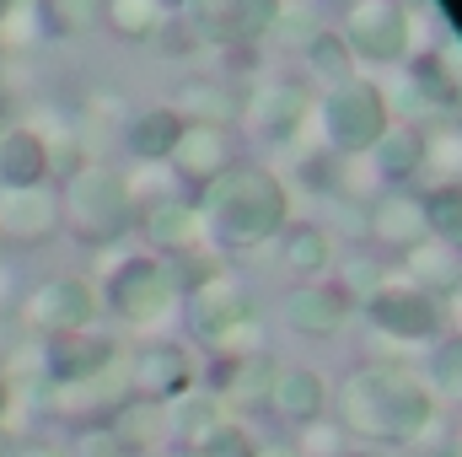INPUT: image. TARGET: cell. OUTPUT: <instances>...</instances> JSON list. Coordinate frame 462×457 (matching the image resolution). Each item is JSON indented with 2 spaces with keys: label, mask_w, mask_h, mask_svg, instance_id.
<instances>
[{
  "label": "cell",
  "mask_w": 462,
  "mask_h": 457,
  "mask_svg": "<svg viewBox=\"0 0 462 457\" xmlns=\"http://www.w3.org/2000/svg\"><path fill=\"white\" fill-rule=\"evenodd\" d=\"M334 420L349 431V442L387 452V447H409L430 431L436 398L414 366L365 360V366L345 371V382L334 393Z\"/></svg>",
  "instance_id": "6da1fadb"
},
{
  "label": "cell",
  "mask_w": 462,
  "mask_h": 457,
  "mask_svg": "<svg viewBox=\"0 0 462 457\" xmlns=\"http://www.w3.org/2000/svg\"><path fill=\"white\" fill-rule=\"evenodd\" d=\"M205 210V231L210 247L231 258V253H253L263 242H274L285 221H291V189L285 178H274V167L263 162H236L226 178H216L199 194Z\"/></svg>",
  "instance_id": "7a4b0ae2"
},
{
  "label": "cell",
  "mask_w": 462,
  "mask_h": 457,
  "mask_svg": "<svg viewBox=\"0 0 462 457\" xmlns=\"http://www.w3.org/2000/svg\"><path fill=\"white\" fill-rule=\"evenodd\" d=\"M97 307H108V318L124 323V329H134L140 340H151L162 323L178 318L183 291H178L167 258H156V253H114L108 269H103Z\"/></svg>",
  "instance_id": "3957f363"
},
{
  "label": "cell",
  "mask_w": 462,
  "mask_h": 457,
  "mask_svg": "<svg viewBox=\"0 0 462 457\" xmlns=\"http://www.w3.org/2000/svg\"><path fill=\"white\" fill-rule=\"evenodd\" d=\"M60 231L81 247H114L124 231H134V205L124 189V173L108 162H87L60 183Z\"/></svg>",
  "instance_id": "277c9868"
},
{
  "label": "cell",
  "mask_w": 462,
  "mask_h": 457,
  "mask_svg": "<svg viewBox=\"0 0 462 457\" xmlns=\"http://www.w3.org/2000/svg\"><path fill=\"white\" fill-rule=\"evenodd\" d=\"M312 118L323 129V151L328 156H365L387 124H393V103L387 92L371 81V76H349L339 87H328L318 103H312Z\"/></svg>",
  "instance_id": "5b68a950"
},
{
  "label": "cell",
  "mask_w": 462,
  "mask_h": 457,
  "mask_svg": "<svg viewBox=\"0 0 462 457\" xmlns=\"http://www.w3.org/2000/svg\"><path fill=\"white\" fill-rule=\"evenodd\" d=\"M97 285L87 275H43L22 302H16V329L22 334H38V340H54V334H76V329H92L97 323Z\"/></svg>",
  "instance_id": "8992f818"
},
{
  "label": "cell",
  "mask_w": 462,
  "mask_h": 457,
  "mask_svg": "<svg viewBox=\"0 0 462 457\" xmlns=\"http://www.w3.org/2000/svg\"><path fill=\"white\" fill-rule=\"evenodd\" d=\"M355 65H403L414 54V11L398 0H345V27Z\"/></svg>",
  "instance_id": "52a82bcc"
},
{
  "label": "cell",
  "mask_w": 462,
  "mask_h": 457,
  "mask_svg": "<svg viewBox=\"0 0 462 457\" xmlns=\"http://www.w3.org/2000/svg\"><path fill=\"white\" fill-rule=\"evenodd\" d=\"M360 312H365V323L382 340H393V344H430L447 334V307L436 296H425L420 285H409L398 269H393V280L376 296L360 302Z\"/></svg>",
  "instance_id": "ba28073f"
},
{
  "label": "cell",
  "mask_w": 462,
  "mask_h": 457,
  "mask_svg": "<svg viewBox=\"0 0 462 457\" xmlns=\"http://www.w3.org/2000/svg\"><path fill=\"white\" fill-rule=\"evenodd\" d=\"M236 118L258 145H291L312 124V92L296 76H263L247 98H236Z\"/></svg>",
  "instance_id": "9c48e42d"
},
{
  "label": "cell",
  "mask_w": 462,
  "mask_h": 457,
  "mask_svg": "<svg viewBox=\"0 0 462 457\" xmlns=\"http://www.w3.org/2000/svg\"><path fill=\"white\" fill-rule=\"evenodd\" d=\"M285 0H189L178 16L194 27L199 43L216 49H263Z\"/></svg>",
  "instance_id": "30bf717a"
},
{
  "label": "cell",
  "mask_w": 462,
  "mask_h": 457,
  "mask_svg": "<svg viewBox=\"0 0 462 457\" xmlns=\"http://www.w3.org/2000/svg\"><path fill=\"white\" fill-rule=\"evenodd\" d=\"M129 398H134V387H129V371H124V355H118L114 366L97 371V377L65 382V387H43L38 393V409L54 415L60 425L87 431V425H108V415H118Z\"/></svg>",
  "instance_id": "8fae6325"
},
{
  "label": "cell",
  "mask_w": 462,
  "mask_h": 457,
  "mask_svg": "<svg viewBox=\"0 0 462 457\" xmlns=\"http://www.w3.org/2000/svg\"><path fill=\"white\" fill-rule=\"evenodd\" d=\"M124 371H129L134 398H145V404H172L189 387H199V355L183 340H167V334L140 340V350L124 360Z\"/></svg>",
  "instance_id": "7c38bea8"
},
{
  "label": "cell",
  "mask_w": 462,
  "mask_h": 457,
  "mask_svg": "<svg viewBox=\"0 0 462 457\" xmlns=\"http://www.w3.org/2000/svg\"><path fill=\"white\" fill-rule=\"evenodd\" d=\"M167 167L183 183V194L199 200L216 178H226L231 167H236V135H231V124H183Z\"/></svg>",
  "instance_id": "4fadbf2b"
},
{
  "label": "cell",
  "mask_w": 462,
  "mask_h": 457,
  "mask_svg": "<svg viewBox=\"0 0 462 457\" xmlns=\"http://www.w3.org/2000/svg\"><path fill=\"white\" fill-rule=\"evenodd\" d=\"M360 231H365V247H371V253H382V258H403L414 242L430 237L425 200L409 194V189H382L376 200H365V210H360Z\"/></svg>",
  "instance_id": "5bb4252c"
},
{
  "label": "cell",
  "mask_w": 462,
  "mask_h": 457,
  "mask_svg": "<svg viewBox=\"0 0 462 457\" xmlns=\"http://www.w3.org/2000/svg\"><path fill=\"white\" fill-rule=\"evenodd\" d=\"M178 312H183V323H189V334H194V340L210 344L221 329H231L236 318H247V312H253V296H247V285L231 275L226 264H216L199 285H189V291H183V307H178Z\"/></svg>",
  "instance_id": "9a60e30c"
},
{
  "label": "cell",
  "mask_w": 462,
  "mask_h": 457,
  "mask_svg": "<svg viewBox=\"0 0 462 457\" xmlns=\"http://www.w3.org/2000/svg\"><path fill=\"white\" fill-rule=\"evenodd\" d=\"M134 227L145 231V253H156V258L210 253L205 210H199V200H189V194H178V200H162V205L140 210V216H134Z\"/></svg>",
  "instance_id": "2e32d148"
},
{
  "label": "cell",
  "mask_w": 462,
  "mask_h": 457,
  "mask_svg": "<svg viewBox=\"0 0 462 457\" xmlns=\"http://www.w3.org/2000/svg\"><path fill=\"white\" fill-rule=\"evenodd\" d=\"M349 318H355V302H349L334 280H307V285H296V291L280 302V323H285L296 340H318V344L339 340L349 329Z\"/></svg>",
  "instance_id": "e0dca14e"
},
{
  "label": "cell",
  "mask_w": 462,
  "mask_h": 457,
  "mask_svg": "<svg viewBox=\"0 0 462 457\" xmlns=\"http://www.w3.org/2000/svg\"><path fill=\"white\" fill-rule=\"evenodd\" d=\"M118 360V340L103 329H76V334H54L43 340V387H65L81 377H97Z\"/></svg>",
  "instance_id": "ac0fdd59"
},
{
  "label": "cell",
  "mask_w": 462,
  "mask_h": 457,
  "mask_svg": "<svg viewBox=\"0 0 462 457\" xmlns=\"http://www.w3.org/2000/svg\"><path fill=\"white\" fill-rule=\"evenodd\" d=\"M60 231L54 189H0V242L11 247H43Z\"/></svg>",
  "instance_id": "d6986e66"
},
{
  "label": "cell",
  "mask_w": 462,
  "mask_h": 457,
  "mask_svg": "<svg viewBox=\"0 0 462 457\" xmlns=\"http://www.w3.org/2000/svg\"><path fill=\"white\" fill-rule=\"evenodd\" d=\"M263 415H280L285 425L318 420V415H328V382H323L312 366H274Z\"/></svg>",
  "instance_id": "ffe728a7"
},
{
  "label": "cell",
  "mask_w": 462,
  "mask_h": 457,
  "mask_svg": "<svg viewBox=\"0 0 462 457\" xmlns=\"http://www.w3.org/2000/svg\"><path fill=\"white\" fill-rule=\"evenodd\" d=\"M382 189H409L425 173V129L420 124H387V135L365 151Z\"/></svg>",
  "instance_id": "44dd1931"
},
{
  "label": "cell",
  "mask_w": 462,
  "mask_h": 457,
  "mask_svg": "<svg viewBox=\"0 0 462 457\" xmlns=\"http://www.w3.org/2000/svg\"><path fill=\"white\" fill-rule=\"evenodd\" d=\"M0 189H49V145L22 124H0Z\"/></svg>",
  "instance_id": "7402d4cb"
},
{
  "label": "cell",
  "mask_w": 462,
  "mask_h": 457,
  "mask_svg": "<svg viewBox=\"0 0 462 457\" xmlns=\"http://www.w3.org/2000/svg\"><path fill=\"white\" fill-rule=\"evenodd\" d=\"M274 242H280L285 275H296L301 285H307V280H328V269H334V258H339L334 231L318 227V221H285V231H280Z\"/></svg>",
  "instance_id": "603a6c76"
},
{
  "label": "cell",
  "mask_w": 462,
  "mask_h": 457,
  "mask_svg": "<svg viewBox=\"0 0 462 457\" xmlns=\"http://www.w3.org/2000/svg\"><path fill=\"white\" fill-rule=\"evenodd\" d=\"M178 135H183V118L172 114L167 103H156V108H134V114L124 118L118 145L129 151V162H167L172 145H178Z\"/></svg>",
  "instance_id": "cb8c5ba5"
},
{
  "label": "cell",
  "mask_w": 462,
  "mask_h": 457,
  "mask_svg": "<svg viewBox=\"0 0 462 457\" xmlns=\"http://www.w3.org/2000/svg\"><path fill=\"white\" fill-rule=\"evenodd\" d=\"M457 264H462V253H457V247H447V242H436V237H425V242H414L403 258H393V269H398L409 285H420L425 296H436V302H447V296H452Z\"/></svg>",
  "instance_id": "d4e9b609"
},
{
  "label": "cell",
  "mask_w": 462,
  "mask_h": 457,
  "mask_svg": "<svg viewBox=\"0 0 462 457\" xmlns=\"http://www.w3.org/2000/svg\"><path fill=\"white\" fill-rule=\"evenodd\" d=\"M409 87H414V98H420L430 114H457L462 108V76L452 70L447 49L409 54Z\"/></svg>",
  "instance_id": "484cf974"
},
{
  "label": "cell",
  "mask_w": 462,
  "mask_h": 457,
  "mask_svg": "<svg viewBox=\"0 0 462 457\" xmlns=\"http://www.w3.org/2000/svg\"><path fill=\"white\" fill-rule=\"evenodd\" d=\"M108 436L118 442L124 457H145L167 447V409L162 404H145V398H129L118 415H108Z\"/></svg>",
  "instance_id": "4316f807"
},
{
  "label": "cell",
  "mask_w": 462,
  "mask_h": 457,
  "mask_svg": "<svg viewBox=\"0 0 462 457\" xmlns=\"http://www.w3.org/2000/svg\"><path fill=\"white\" fill-rule=\"evenodd\" d=\"M162 409H167V447H199L226 420V404L216 393H205V387H189L183 398H172Z\"/></svg>",
  "instance_id": "83f0119b"
},
{
  "label": "cell",
  "mask_w": 462,
  "mask_h": 457,
  "mask_svg": "<svg viewBox=\"0 0 462 457\" xmlns=\"http://www.w3.org/2000/svg\"><path fill=\"white\" fill-rule=\"evenodd\" d=\"M167 108L183 118V124H231L236 118V92H231V81H221V76H189Z\"/></svg>",
  "instance_id": "f1b7e54d"
},
{
  "label": "cell",
  "mask_w": 462,
  "mask_h": 457,
  "mask_svg": "<svg viewBox=\"0 0 462 457\" xmlns=\"http://www.w3.org/2000/svg\"><path fill=\"white\" fill-rule=\"evenodd\" d=\"M425 387H430V398L436 404H452L462 409V329L457 334H441V340H430V360H425Z\"/></svg>",
  "instance_id": "f546056e"
},
{
  "label": "cell",
  "mask_w": 462,
  "mask_h": 457,
  "mask_svg": "<svg viewBox=\"0 0 462 457\" xmlns=\"http://www.w3.org/2000/svg\"><path fill=\"white\" fill-rule=\"evenodd\" d=\"M269 377H274V360H269V355L236 360V371H231L226 393H221L226 415H263V404H269Z\"/></svg>",
  "instance_id": "4dcf8cb0"
},
{
  "label": "cell",
  "mask_w": 462,
  "mask_h": 457,
  "mask_svg": "<svg viewBox=\"0 0 462 457\" xmlns=\"http://www.w3.org/2000/svg\"><path fill=\"white\" fill-rule=\"evenodd\" d=\"M301 60L312 65V76L323 81V92H328V87H339V81H349V76H360V70H355V54H349V43L339 38V27H318V33L307 38Z\"/></svg>",
  "instance_id": "1f68e13d"
},
{
  "label": "cell",
  "mask_w": 462,
  "mask_h": 457,
  "mask_svg": "<svg viewBox=\"0 0 462 457\" xmlns=\"http://www.w3.org/2000/svg\"><path fill=\"white\" fill-rule=\"evenodd\" d=\"M339 264V291H345L349 302L360 307L365 296H376L387 280H393V258H382V253H371V247H355V253H345V258H334Z\"/></svg>",
  "instance_id": "d6a6232c"
},
{
  "label": "cell",
  "mask_w": 462,
  "mask_h": 457,
  "mask_svg": "<svg viewBox=\"0 0 462 457\" xmlns=\"http://www.w3.org/2000/svg\"><path fill=\"white\" fill-rule=\"evenodd\" d=\"M167 11L156 0H103V27L114 38H129V43H151L162 33Z\"/></svg>",
  "instance_id": "836d02e7"
},
{
  "label": "cell",
  "mask_w": 462,
  "mask_h": 457,
  "mask_svg": "<svg viewBox=\"0 0 462 457\" xmlns=\"http://www.w3.org/2000/svg\"><path fill=\"white\" fill-rule=\"evenodd\" d=\"M124 189H129L134 216L151 210V205H162V200H178V194H183V183L172 178L167 162H129V167H124Z\"/></svg>",
  "instance_id": "e575fe53"
},
{
  "label": "cell",
  "mask_w": 462,
  "mask_h": 457,
  "mask_svg": "<svg viewBox=\"0 0 462 457\" xmlns=\"http://www.w3.org/2000/svg\"><path fill=\"white\" fill-rule=\"evenodd\" d=\"M43 38H81L103 27V0H38Z\"/></svg>",
  "instance_id": "d590c367"
},
{
  "label": "cell",
  "mask_w": 462,
  "mask_h": 457,
  "mask_svg": "<svg viewBox=\"0 0 462 457\" xmlns=\"http://www.w3.org/2000/svg\"><path fill=\"white\" fill-rule=\"evenodd\" d=\"M420 200H425L430 237L462 253V183H436V189H425Z\"/></svg>",
  "instance_id": "8d00e7d4"
},
{
  "label": "cell",
  "mask_w": 462,
  "mask_h": 457,
  "mask_svg": "<svg viewBox=\"0 0 462 457\" xmlns=\"http://www.w3.org/2000/svg\"><path fill=\"white\" fill-rule=\"evenodd\" d=\"M296 436H291V452L296 457H345L355 442H349V431L334 420V415H318V420H301V425H291Z\"/></svg>",
  "instance_id": "74e56055"
},
{
  "label": "cell",
  "mask_w": 462,
  "mask_h": 457,
  "mask_svg": "<svg viewBox=\"0 0 462 457\" xmlns=\"http://www.w3.org/2000/svg\"><path fill=\"white\" fill-rule=\"evenodd\" d=\"M425 173H436V183H462V124H441L425 135Z\"/></svg>",
  "instance_id": "f35d334b"
},
{
  "label": "cell",
  "mask_w": 462,
  "mask_h": 457,
  "mask_svg": "<svg viewBox=\"0 0 462 457\" xmlns=\"http://www.w3.org/2000/svg\"><path fill=\"white\" fill-rule=\"evenodd\" d=\"M205 350H210V355H226V360H253V355H269V334H263L258 312H247V318H236L231 329H221Z\"/></svg>",
  "instance_id": "ab89813d"
},
{
  "label": "cell",
  "mask_w": 462,
  "mask_h": 457,
  "mask_svg": "<svg viewBox=\"0 0 462 457\" xmlns=\"http://www.w3.org/2000/svg\"><path fill=\"white\" fill-rule=\"evenodd\" d=\"M194 452H199V457H253V452H258V436L247 431V420L226 415V420H221V425L194 447Z\"/></svg>",
  "instance_id": "60d3db41"
},
{
  "label": "cell",
  "mask_w": 462,
  "mask_h": 457,
  "mask_svg": "<svg viewBox=\"0 0 462 457\" xmlns=\"http://www.w3.org/2000/svg\"><path fill=\"white\" fill-rule=\"evenodd\" d=\"M151 43H156L162 54H172V60H183V54H194V49H199V38H194V27H189L183 16H167V22H162V33H156Z\"/></svg>",
  "instance_id": "b9f144b4"
},
{
  "label": "cell",
  "mask_w": 462,
  "mask_h": 457,
  "mask_svg": "<svg viewBox=\"0 0 462 457\" xmlns=\"http://www.w3.org/2000/svg\"><path fill=\"white\" fill-rule=\"evenodd\" d=\"M5 457H70V447H65L60 436H49V431H27V436L11 442Z\"/></svg>",
  "instance_id": "7bdbcfd3"
},
{
  "label": "cell",
  "mask_w": 462,
  "mask_h": 457,
  "mask_svg": "<svg viewBox=\"0 0 462 457\" xmlns=\"http://www.w3.org/2000/svg\"><path fill=\"white\" fill-rule=\"evenodd\" d=\"M70 457H124V452H118V442L108 436V425H87V431H76Z\"/></svg>",
  "instance_id": "ee69618b"
},
{
  "label": "cell",
  "mask_w": 462,
  "mask_h": 457,
  "mask_svg": "<svg viewBox=\"0 0 462 457\" xmlns=\"http://www.w3.org/2000/svg\"><path fill=\"white\" fill-rule=\"evenodd\" d=\"M16 302H22V285H16V269L0 258V323L16 318Z\"/></svg>",
  "instance_id": "f6af8a7d"
},
{
  "label": "cell",
  "mask_w": 462,
  "mask_h": 457,
  "mask_svg": "<svg viewBox=\"0 0 462 457\" xmlns=\"http://www.w3.org/2000/svg\"><path fill=\"white\" fill-rule=\"evenodd\" d=\"M253 457H296V452H291V442H258Z\"/></svg>",
  "instance_id": "bcb514c9"
},
{
  "label": "cell",
  "mask_w": 462,
  "mask_h": 457,
  "mask_svg": "<svg viewBox=\"0 0 462 457\" xmlns=\"http://www.w3.org/2000/svg\"><path fill=\"white\" fill-rule=\"evenodd\" d=\"M11 404H16V398H11V387H5V377H0V420H11Z\"/></svg>",
  "instance_id": "7dc6e473"
},
{
  "label": "cell",
  "mask_w": 462,
  "mask_h": 457,
  "mask_svg": "<svg viewBox=\"0 0 462 457\" xmlns=\"http://www.w3.org/2000/svg\"><path fill=\"white\" fill-rule=\"evenodd\" d=\"M11 442H16V431H11V420H0V457L11 452Z\"/></svg>",
  "instance_id": "c3c4849f"
},
{
  "label": "cell",
  "mask_w": 462,
  "mask_h": 457,
  "mask_svg": "<svg viewBox=\"0 0 462 457\" xmlns=\"http://www.w3.org/2000/svg\"><path fill=\"white\" fill-rule=\"evenodd\" d=\"M156 5H162V11H167V16H178V11H183V5H189V0H156Z\"/></svg>",
  "instance_id": "681fc988"
},
{
  "label": "cell",
  "mask_w": 462,
  "mask_h": 457,
  "mask_svg": "<svg viewBox=\"0 0 462 457\" xmlns=\"http://www.w3.org/2000/svg\"><path fill=\"white\" fill-rule=\"evenodd\" d=\"M162 457H199L194 447H162Z\"/></svg>",
  "instance_id": "f907efd6"
},
{
  "label": "cell",
  "mask_w": 462,
  "mask_h": 457,
  "mask_svg": "<svg viewBox=\"0 0 462 457\" xmlns=\"http://www.w3.org/2000/svg\"><path fill=\"white\" fill-rule=\"evenodd\" d=\"M436 457H462V436H457V442H447V447H441Z\"/></svg>",
  "instance_id": "816d5d0a"
},
{
  "label": "cell",
  "mask_w": 462,
  "mask_h": 457,
  "mask_svg": "<svg viewBox=\"0 0 462 457\" xmlns=\"http://www.w3.org/2000/svg\"><path fill=\"white\" fill-rule=\"evenodd\" d=\"M345 457H382V452H376V447H349Z\"/></svg>",
  "instance_id": "f5cc1de1"
},
{
  "label": "cell",
  "mask_w": 462,
  "mask_h": 457,
  "mask_svg": "<svg viewBox=\"0 0 462 457\" xmlns=\"http://www.w3.org/2000/svg\"><path fill=\"white\" fill-rule=\"evenodd\" d=\"M452 296L462 302V264H457V280H452Z\"/></svg>",
  "instance_id": "db71d44e"
},
{
  "label": "cell",
  "mask_w": 462,
  "mask_h": 457,
  "mask_svg": "<svg viewBox=\"0 0 462 457\" xmlns=\"http://www.w3.org/2000/svg\"><path fill=\"white\" fill-rule=\"evenodd\" d=\"M398 5H430V0H398Z\"/></svg>",
  "instance_id": "11a10c76"
},
{
  "label": "cell",
  "mask_w": 462,
  "mask_h": 457,
  "mask_svg": "<svg viewBox=\"0 0 462 457\" xmlns=\"http://www.w3.org/2000/svg\"><path fill=\"white\" fill-rule=\"evenodd\" d=\"M11 5H16V0H0V16H5V11H11Z\"/></svg>",
  "instance_id": "9f6ffc18"
}]
</instances>
